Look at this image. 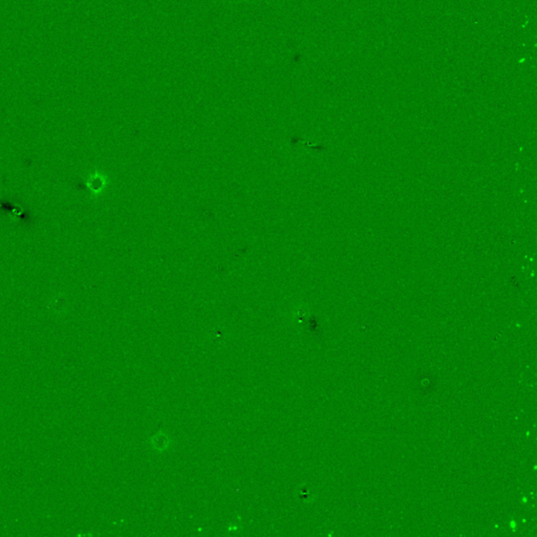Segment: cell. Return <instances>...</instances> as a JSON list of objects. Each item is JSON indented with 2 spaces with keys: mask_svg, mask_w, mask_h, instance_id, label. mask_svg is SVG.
I'll return each instance as SVG.
<instances>
[{
  "mask_svg": "<svg viewBox=\"0 0 537 537\" xmlns=\"http://www.w3.org/2000/svg\"><path fill=\"white\" fill-rule=\"evenodd\" d=\"M152 444H154L155 447L157 448V449H164V448L167 447V445H168V440L164 434L160 433V434L155 435L154 443H152Z\"/></svg>",
  "mask_w": 537,
  "mask_h": 537,
  "instance_id": "1",
  "label": "cell"
}]
</instances>
